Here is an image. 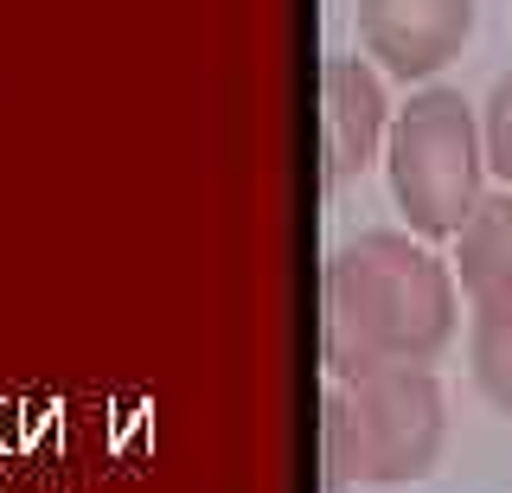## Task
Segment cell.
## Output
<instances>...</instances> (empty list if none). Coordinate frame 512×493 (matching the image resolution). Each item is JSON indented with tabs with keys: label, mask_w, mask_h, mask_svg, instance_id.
<instances>
[{
	"label": "cell",
	"mask_w": 512,
	"mask_h": 493,
	"mask_svg": "<svg viewBox=\"0 0 512 493\" xmlns=\"http://www.w3.org/2000/svg\"><path fill=\"white\" fill-rule=\"evenodd\" d=\"M474 301V333H468V353H474V378L480 391L512 417V276L493 282V289L468 295Z\"/></svg>",
	"instance_id": "52a82bcc"
},
{
	"label": "cell",
	"mask_w": 512,
	"mask_h": 493,
	"mask_svg": "<svg viewBox=\"0 0 512 493\" xmlns=\"http://www.w3.org/2000/svg\"><path fill=\"white\" fill-rule=\"evenodd\" d=\"M480 148H487V167L512 186V71L493 84L487 116H480Z\"/></svg>",
	"instance_id": "ba28073f"
},
{
	"label": "cell",
	"mask_w": 512,
	"mask_h": 493,
	"mask_svg": "<svg viewBox=\"0 0 512 493\" xmlns=\"http://www.w3.org/2000/svg\"><path fill=\"white\" fill-rule=\"evenodd\" d=\"M461 257H455V282L461 295H480L493 282L512 276V193H493L474 205V218L455 231Z\"/></svg>",
	"instance_id": "8992f818"
},
{
	"label": "cell",
	"mask_w": 512,
	"mask_h": 493,
	"mask_svg": "<svg viewBox=\"0 0 512 493\" xmlns=\"http://www.w3.org/2000/svg\"><path fill=\"white\" fill-rule=\"evenodd\" d=\"M455 340V269L404 231H365L333 250L320 295L327 378L378 365H436Z\"/></svg>",
	"instance_id": "6da1fadb"
},
{
	"label": "cell",
	"mask_w": 512,
	"mask_h": 493,
	"mask_svg": "<svg viewBox=\"0 0 512 493\" xmlns=\"http://www.w3.org/2000/svg\"><path fill=\"white\" fill-rule=\"evenodd\" d=\"M474 33V0H359V39L391 77H436Z\"/></svg>",
	"instance_id": "277c9868"
},
{
	"label": "cell",
	"mask_w": 512,
	"mask_h": 493,
	"mask_svg": "<svg viewBox=\"0 0 512 493\" xmlns=\"http://www.w3.org/2000/svg\"><path fill=\"white\" fill-rule=\"evenodd\" d=\"M384 173H391V199L410 218L416 237H455L474 218L487 148H480V122L461 103V90H416L384 129Z\"/></svg>",
	"instance_id": "3957f363"
},
{
	"label": "cell",
	"mask_w": 512,
	"mask_h": 493,
	"mask_svg": "<svg viewBox=\"0 0 512 493\" xmlns=\"http://www.w3.org/2000/svg\"><path fill=\"white\" fill-rule=\"evenodd\" d=\"M391 129V103L384 84L365 58H327L320 71V154H327V186H346L352 173H365L384 148Z\"/></svg>",
	"instance_id": "5b68a950"
},
{
	"label": "cell",
	"mask_w": 512,
	"mask_h": 493,
	"mask_svg": "<svg viewBox=\"0 0 512 493\" xmlns=\"http://www.w3.org/2000/svg\"><path fill=\"white\" fill-rule=\"evenodd\" d=\"M442 385L429 365H378L359 378H333L327 391V487H404L423 481L442 455Z\"/></svg>",
	"instance_id": "7a4b0ae2"
},
{
	"label": "cell",
	"mask_w": 512,
	"mask_h": 493,
	"mask_svg": "<svg viewBox=\"0 0 512 493\" xmlns=\"http://www.w3.org/2000/svg\"><path fill=\"white\" fill-rule=\"evenodd\" d=\"M0 449H13V455L26 449V429H20V404H0Z\"/></svg>",
	"instance_id": "9c48e42d"
}]
</instances>
